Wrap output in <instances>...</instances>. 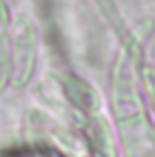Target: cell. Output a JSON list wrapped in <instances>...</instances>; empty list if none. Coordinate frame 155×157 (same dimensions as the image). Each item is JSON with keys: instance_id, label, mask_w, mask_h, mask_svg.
I'll list each match as a JSON object with an SVG mask.
<instances>
[{"instance_id": "obj_3", "label": "cell", "mask_w": 155, "mask_h": 157, "mask_svg": "<svg viewBox=\"0 0 155 157\" xmlns=\"http://www.w3.org/2000/svg\"><path fill=\"white\" fill-rule=\"evenodd\" d=\"M0 157H72V155L63 151L61 146L47 144V141H27L20 146L2 148Z\"/></svg>"}, {"instance_id": "obj_2", "label": "cell", "mask_w": 155, "mask_h": 157, "mask_svg": "<svg viewBox=\"0 0 155 157\" xmlns=\"http://www.w3.org/2000/svg\"><path fill=\"white\" fill-rule=\"evenodd\" d=\"M11 13L0 0V92L9 85V45H11Z\"/></svg>"}, {"instance_id": "obj_1", "label": "cell", "mask_w": 155, "mask_h": 157, "mask_svg": "<svg viewBox=\"0 0 155 157\" xmlns=\"http://www.w3.org/2000/svg\"><path fill=\"white\" fill-rule=\"evenodd\" d=\"M38 61V32L32 18H11V45H9V85L25 88L36 74Z\"/></svg>"}]
</instances>
